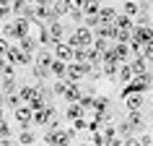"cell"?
I'll list each match as a JSON object with an SVG mask.
<instances>
[{"instance_id":"6da1fadb","label":"cell","mask_w":153,"mask_h":146,"mask_svg":"<svg viewBox=\"0 0 153 146\" xmlns=\"http://www.w3.org/2000/svg\"><path fill=\"white\" fill-rule=\"evenodd\" d=\"M78 138V130L73 128H60V125H47V130H44V136H42V141L49 146H62V144H73Z\"/></svg>"},{"instance_id":"7a4b0ae2","label":"cell","mask_w":153,"mask_h":146,"mask_svg":"<svg viewBox=\"0 0 153 146\" xmlns=\"http://www.w3.org/2000/svg\"><path fill=\"white\" fill-rule=\"evenodd\" d=\"M68 44L70 47H91V42H94V32H91L88 26H75L70 34H68Z\"/></svg>"},{"instance_id":"3957f363","label":"cell","mask_w":153,"mask_h":146,"mask_svg":"<svg viewBox=\"0 0 153 146\" xmlns=\"http://www.w3.org/2000/svg\"><path fill=\"white\" fill-rule=\"evenodd\" d=\"M91 110H94V112H99L104 120H114V107H112V99L106 97V94H94Z\"/></svg>"},{"instance_id":"277c9868","label":"cell","mask_w":153,"mask_h":146,"mask_svg":"<svg viewBox=\"0 0 153 146\" xmlns=\"http://www.w3.org/2000/svg\"><path fill=\"white\" fill-rule=\"evenodd\" d=\"M5 60H8V63H13V65H31L34 55L24 52V50L18 47L16 42H10V44H8V50H5Z\"/></svg>"},{"instance_id":"5b68a950","label":"cell","mask_w":153,"mask_h":146,"mask_svg":"<svg viewBox=\"0 0 153 146\" xmlns=\"http://www.w3.org/2000/svg\"><path fill=\"white\" fill-rule=\"evenodd\" d=\"M86 73H88V63L70 60L68 68H65V78H68V81H81V78H86Z\"/></svg>"},{"instance_id":"8992f818","label":"cell","mask_w":153,"mask_h":146,"mask_svg":"<svg viewBox=\"0 0 153 146\" xmlns=\"http://www.w3.org/2000/svg\"><path fill=\"white\" fill-rule=\"evenodd\" d=\"M13 117H16L18 128H34V125H31L34 112H31V107H29V105H18L16 110H13Z\"/></svg>"},{"instance_id":"52a82bcc","label":"cell","mask_w":153,"mask_h":146,"mask_svg":"<svg viewBox=\"0 0 153 146\" xmlns=\"http://www.w3.org/2000/svg\"><path fill=\"white\" fill-rule=\"evenodd\" d=\"M52 52H55L57 60H65V63H70V60H73V47L65 39H57L55 44H52Z\"/></svg>"},{"instance_id":"ba28073f","label":"cell","mask_w":153,"mask_h":146,"mask_svg":"<svg viewBox=\"0 0 153 146\" xmlns=\"http://www.w3.org/2000/svg\"><path fill=\"white\" fill-rule=\"evenodd\" d=\"M130 34H132V39L137 42H151L153 39V26H140V24H132V29H130Z\"/></svg>"},{"instance_id":"9c48e42d","label":"cell","mask_w":153,"mask_h":146,"mask_svg":"<svg viewBox=\"0 0 153 146\" xmlns=\"http://www.w3.org/2000/svg\"><path fill=\"white\" fill-rule=\"evenodd\" d=\"M127 123L132 125L135 133L145 130V115H143V110H127Z\"/></svg>"},{"instance_id":"30bf717a","label":"cell","mask_w":153,"mask_h":146,"mask_svg":"<svg viewBox=\"0 0 153 146\" xmlns=\"http://www.w3.org/2000/svg\"><path fill=\"white\" fill-rule=\"evenodd\" d=\"M122 102H125V107H127V110H143V105H145V99H143V94H140V91H130V94H125V97H122Z\"/></svg>"},{"instance_id":"8fae6325","label":"cell","mask_w":153,"mask_h":146,"mask_svg":"<svg viewBox=\"0 0 153 146\" xmlns=\"http://www.w3.org/2000/svg\"><path fill=\"white\" fill-rule=\"evenodd\" d=\"M47 32H49V39H52V44H55L57 39H62V37H65V26H62V21H60V18L49 21V24H47Z\"/></svg>"},{"instance_id":"7c38bea8","label":"cell","mask_w":153,"mask_h":146,"mask_svg":"<svg viewBox=\"0 0 153 146\" xmlns=\"http://www.w3.org/2000/svg\"><path fill=\"white\" fill-rule=\"evenodd\" d=\"M127 63H130V71H132V76H137V73H145V71H148V60H145L143 55H132Z\"/></svg>"},{"instance_id":"4fadbf2b","label":"cell","mask_w":153,"mask_h":146,"mask_svg":"<svg viewBox=\"0 0 153 146\" xmlns=\"http://www.w3.org/2000/svg\"><path fill=\"white\" fill-rule=\"evenodd\" d=\"M81 94H83V89H81V84L78 81H70L68 84V89H65V102H78V99H81Z\"/></svg>"},{"instance_id":"5bb4252c","label":"cell","mask_w":153,"mask_h":146,"mask_svg":"<svg viewBox=\"0 0 153 146\" xmlns=\"http://www.w3.org/2000/svg\"><path fill=\"white\" fill-rule=\"evenodd\" d=\"M34 57H36L39 65H49L55 60V52H52V47H39V50H34Z\"/></svg>"},{"instance_id":"9a60e30c","label":"cell","mask_w":153,"mask_h":146,"mask_svg":"<svg viewBox=\"0 0 153 146\" xmlns=\"http://www.w3.org/2000/svg\"><path fill=\"white\" fill-rule=\"evenodd\" d=\"M16 44L24 52H29V55H34V50H36V39H34V34H24V37H18Z\"/></svg>"},{"instance_id":"2e32d148","label":"cell","mask_w":153,"mask_h":146,"mask_svg":"<svg viewBox=\"0 0 153 146\" xmlns=\"http://www.w3.org/2000/svg\"><path fill=\"white\" fill-rule=\"evenodd\" d=\"M114 32H117V26H114V24H99L96 29H94V34L104 37V39H109V42H114Z\"/></svg>"},{"instance_id":"e0dca14e","label":"cell","mask_w":153,"mask_h":146,"mask_svg":"<svg viewBox=\"0 0 153 146\" xmlns=\"http://www.w3.org/2000/svg\"><path fill=\"white\" fill-rule=\"evenodd\" d=\"M49 76H52V73H49V65H31V78L34 81H47Z\"/></svg>"},{"instance_id":"ac0fdd59","label":"cell","mask_w":153,"mask_h":146,"mask_svg":"<svg viewBox=\"0 0 153 146\" xmlns=\"http://www.w3.org/2000/svg\"><path fill=\"white\" fill-rule=\"evenodd\" d=\"M65 68H68V63H65V60H57V57L49 63V73H52L55 78H65Z\"/></svg>"},{"instance_id":"d6986e66","label":"cell","mask_w":153,"mask_h":146,"mask_svg":"<svg viewBox=\"0 0 153 146\" xmlns=\"http://www.w3.org/2000/svg\"><path fill=\"white\" fill-rule=\"evenodd\" d=\"M99 21H101V24H114V18H117V11L114 8H101V5H99Z\"/></svg>"},{"instance_id":"ffe728a7","label":"cell","mask_w":153,"mask_h":146,"mask_svg":"<svg viewBox=\"0 0 153 146\" xmlns=\"http://www.w3.org/2000/svg\"><path fill=\"white\" fill-rule=\"evenodd\" d=\"M117 68H120V63H101L104 78H109L112 84H117Z\"/></svg>"},{"instance_id":"44dd1931","label":"cell","mask_w":153,"mask_h":146,"mask_svg":"<svg viewBox=\"0 0 153 146\" xmlns=\"http://www.w3.org/2000/svg\"><path fill=\"white\" fill-rule=\"evenodd\" d=\"M130 78H132L130 63H120V68H117V84H127Z\"/></svg>"},{"instance_id":"7402d4cb","label":"cell","mask_w":153,"mask_h":146,"mask_svg":"<svg viewBox=\"0 0 153 146\" xmlns=\"http://www.w3.org/2000/svg\"><path fill=\"white\" fill-rule=\"evenodd\" d=\"M3 37L10 39V42L18 39V34H16V18H13V21H3Z\"/></svg>"},{"instance_id":"603a6c76","label":"cell","mask_w":153,"mask_h":146,"mask_svg":"<svg viewBox=\"0 0 153 146\" xmlns=\"http://www.w3.org/2000/svg\"><path fill=\"white\" fill-rule=\"evenodd\" d=\"M83 112H86V110H83V107L78 105V102H68V110H65V117H68V120H75V117H81Z\"/></svg>"},{"instance_id":"cb8c5ba5","label":"cell","mask_w":153,"mask_h":146,"mask_svg":"<svg viewBox=\"0 0 153 146\" xmlns=\"http://www.w3.org/2000/svg\"><path fill=\"white\" fill-rule=\"evenodd\" d=\"M16 141L18 144H34V141H36V133H34L31 128H21L18 136H16Z\"/></svg>"},{"instance_id":"d4e9b609","label":"cell","mask_w":153,"mask_h":146,"mask_svg":"<svg viewBox=\"0 0 153 146\" xmlns=\"http://www.w3.org/2000/svg\"><path fill=\"white\" fill-rule=\"evenodd\" d=\"M137 11H140V3H137V0H125V3H122V13H125V16L135 18Z\"/></svg>"},{"instance_id":"484cf974","label":"cell","mask_w":153,"mask_h":146,"mask_svg":"<svg viewBox=\"0 0 153 146\" xmlns=\"http://www.w3.org/2000/svg\"><path fill=\"white\" fill-rule=\"evenodd\" d=\"M49 8H52V13H55L57 18H60V16H68V3H65V0H52Z\"/></svg>"},{"instance_id":"4316f807","label":"cell","mask_w":153,"mask_h":146,"mask_svg":"<svg viewBox=\"0 0 153 146\" xmlns=\"http://www.w3.org/2000/svg\"><path fill=\"white\" fill-rule=\"evenodd\" d=\"M18 97L24 99V102H29L31 97H36V86H34V84H24V86L18 89Z\"/></svg>"},{"instance_id":"83f0119b","label":"cell","mask_w":153,"mask_h":146,"mask_svg":"<svg viewBox=\"0 0 153 146\" xmlns=\"http://www.w3.org/2000/svg\"><path fill=\"white\" fill-rule=\"evenodd\" d=\"M132 24H135V21L130 16H125V13H117V18H114V26H117V29H132Z\"/></svg>"},{"instance_id":"f1b7e54d","label":"cell","mask_w":153,"mask_h":146,"mask_svg":"<svg viewBox=\"0 0 153 146\" xmlns=\"http://www.w3.org/2000/svg\"><path fill=\"white\" fill-rule=\"evenodd\" d=\"M18 105H24V99L18 97V91H10V94H5V107H8V110H16Z\"/></svg>"},{"instance_id":"f546056e","label":"cell","mask_w":153,"mask_h":146,"mask_svg":"<svg viewBox=\"0 0 153 146\" xmlns=\"http://www.w3.org/2000/svg\"><path fill=\"white\" fill-rule=\"evenodd\" d=\"M99 5H101V3H94V0H86V3H83V16H96L99 13Z\"/></svg>"},{"instance_id":"4dcf8cb0","label":"cell","mask_w":153,"mask_h":146,"mask_svg":"<svg viewBox=\"0 0 153 146\" xmlns=\"http://www.w3.org/2000/svg\"><path fill=\"white\" fill-rule=\"evenodd\" d=\"M68 78H57V84H52V94H55V97H62L65 94V89H68Z\"/></svg>"},{"instance_id":"1f68e13d","label":"cell","mask_w":153,"mask_h":146,"mask_svg":"<svg viewBox=\"0 0 153 146\" xmlns=\"http://www.w3.org/2000/svg\"><path fill=\"white\" fill-rule=\"evenodd\" d=\"M91 47L96 50V52H104V50L109 47V39H104V37H99V34H94V42H91Z\"/></svg>"},{"instance_id":"d6a6232c","label":"cell","mask_w":153,"mask_h":146,"mask_svg":"<svg viewBox=\"0 0 153 146\" xmlns=\"http://www.w3.org/2000/svg\"><path fill=\"white\" fill-rule=\"evenodd\" d=\"M10 136H13V125L5 117H0V138H10Z\"/></svg>"},{"instance_id":"836d02e7","label":"cell","mask_w":153,"mask_h":146,"mask_svg":"<svg viewBox=\"0 0 153 146\" xmlns=\"http://www.w3.org/2000/svg\"><path fill=\"white\" fill-rule=\"evenodd\" d=\"M130 39H132L130 29H117V32H114V42H130Z\"/></svg>"},{"instance_id":"e575fe53","label":"cell","mask_w":153,"mask_h":146,"mask_svg":"<svg viewBox=\"0 0 153 146\" xmlns=\"http://www.w3.org/2000/svg\"><path fill=\"white\" fill-rule=\"evenodd\" d=\"M91 144H96V146H106V138H104V133H101V128L91 133Z\"/></svg>"},{"instance_id":"d590c367","label":"cell","mask_w":153,"mask_h":146,"mask_svg":"<svg viewBox=\"0 0 153 146\" xmlns=\"http://www.w3.org/2000/svg\"><path fill=\"white\" fill-rule=\"evenodd\" d=\"M143 57L148 60V63H153V39L143 44Z\"/></svg>"},{"instance_id":"8d00e7d4","label":"cell","mask_w":153,"mask_h":146,"mask_svg":"<svg viewBox=\"0 0 153 146\" xmlns=\"http://www.w3.org/2000/svg\"><path fill=\"white\" fill-rule=\"evenodd\" d=\"M83 21H86V24H83V26H88L91 32H94V29H96V26L101 24V21H99V16H83Z\"/></svg>"},{"instance_id":"74e56055","label":"cell","mask_w":153,"mask_h":146,"mask_svg":"<svg viewBox=\"0 0 153 146\" xmlns=\"http://www.w3.org/2000/svg\"><path fill=\"white\" fill-rule=\"evenodd\" d=\"M137 144H140V146H151L153 144V136H148V133L140 130V133H137Z\"/></svg>"},{"instance_id":"f35d334b","label":"cell","mask_w":153,"mask_h":146,"mask_svg":"<svg viewBox=\"0 0 153 146\" xmlns=\"http://www.w3.org/2000/svg\"><path fill=\"white\" fill-rule=\"evenodd\" d=\"M65 3H68V13H70V11H81L86 0H65Z\"/></svg>"},{"instance_id":"ab89813d","label":"cell","mask_w":153,"mask_h":146,"mask_svg":"<svg viewBox=\"0 0 153 146\" xmlns=\"http://www.w3.org/2000/svg\"><path fill=\"white\" fill-rule=\"evenodd\" d=\"M70 125H73L75 130H86V117L81 115V117H75V120H70Z\"/></svg>"},{"instance_id":"60d3db41","label":"cell","mask_w":153,"mask_h":146,"mask_svg":"<svg viewBox=\"0 0 153 146\" xmlns=\"http://www.w3.org/2000/svg\"><path fill=\"white\" fill-rule=\"evenodd\" d=\"M8 44H10V39H5V37L0 34V55H5V50H8Z\"/></svg>"},{"instance_id":"b9f144b4","label":"cell","mask_w":153,"mask_h":146,"mask_svg":"<svg viewBox=\"0 0 153 146\" xmlns=\"http://www.w3.org/2000/svg\"><path fill=\"white\" fill-rule=\"evenodd\" d=\"M10 16V5H0V21H5Z\"/></svg>"},{"instance_id":"7bdbcfd3","label":"cell","mask_w":153,"mask_h":146,"mask_svg":"<svg viewBox=\"0 0 153 146\" xmlns=\"http://www.w3.org/2000/svg\"><path fill=\"white\" fill-rule=\"evenodd\" d=\"M68 16H70L73 21H75V24H78V21H83V11H70Z\"/></svg>"},{"instance_id":"ee69618b","label":"cell","mask_w":153,"mask_h":146,"mask_svg":"<svg viewBox=\"0 0 153 146\" xmlns=\"http://www.w3.org/2000/svg\"><path fill=\"white\" fill-rule=\"evenodd\" d=\"M34 5H49V3H52V0H31Z\"/></svg>"},{"instance_id":"f6af8a7d","label":"cell","mask_w":153,"mask_h":146,"mask_svg":"<svg viewBox=\"0 0 153 146\" xmlns=\"http://www.w3.org/2000/svg\"><path fill=\"white\" fill-rule=\"evenodd\" d=\"M0 105H5V94L3 91H0Z\"/></svg>"},{"instance_id":"bcb514c9","label":"cell","mask_w":153,"mask_h":146,"mask_svg":"<svg viewBox=\"0 0 153 146\" xmlns=\"http://www.w3.org/2000/svg\"><path fill=\"white\" fill-rule=\"evenodd\" d=\"M143 3H153V0H143Z\"/></svg>"},{"instance_id":"7dc6e473","label":"cell","mask_w":153,"mask_h":146,"mask_svg":"<svg viewBox=\"0 0 153 146\" xmlns=\"http://www.w3.org/2000/svg\"><path fill=\"white\" fill-rule=\"evenodd\" d=\"M94 3H101V0H94Z\"/></svg>"},{"instance_id":"c3c4849f","label":"cell","mask_w":153,"mask_h":146,"mask_svg":"<svg viewBox=\"0 0 153 146\" xmlns=\"http://www.w3.org/2000/svg\"><path fill=\"white\" fill-rule=\"evenodd\" d=\"M151 115H153V107H151Z\"/></svg>"},{"instance_id":"681fc988","label":"cell","mask_w":153,"mask_h":146,"mask_svg":"<svg viewBox=\"0 0 153 146\" xmlns=\"http://www.w3.org/2000/svg\"><path fill=\"white\" fill-rule=\"evenodd\" d=\"M26 3H31V0H26Z\"/></svg>"}]
</instances>
